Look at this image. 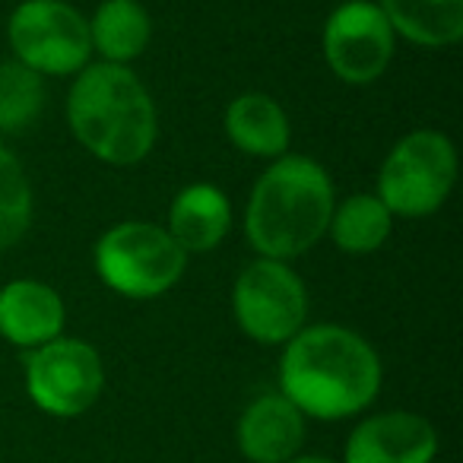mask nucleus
<instances>
[{
	"label": "nucleus",
	"mask_w": 463,
	"mask_h": 463,
	"mask_svg": "<svg viewBox=\"0 0 463 463\" xmlns=\"http://www.w3.org/2000/svg\"><path fill=\"white\" fill-rule=\"evenodd\" d=\"M381 391V359L365 336L336 324L302 327L279 359V393L305 419H349Z\"/></svg>",
	"instance_id": "1"
},
{
	"label": "nucleus",
	"mask_w": 463,
	"mask_h": 463,
	"mask_svg": "<svg viewBox=\"0 0 463 463\" xmlns=\"http://www.w3.org/2000/svg\"><path fill=\"white\" fill-rule=\"evenodd\" d=\"M334 206V184L324 165L308 156H279L248 200V241L260 258H298L327 235Z\"/></svg>",
	"instance_id": "2"
},
{
	"label": "nucleus",
	"mask_w": 463,
	"mask_h": 463,
	"mask_svg": "<svg viewBox=\"0 0 463 463\" xmlns=\"http://www.w3.org/2000/svg\"><path fill=\"white\" fill-rule=\"evenodd\" d=\"M67 124L96 159L134 165L146 159L159 134L146 86L124 64H92L67 96Z\"/></svg>",
	"instance_id": "3"
},
{
	"label": "nucleus",
	"mask_w": 463,
	"mask_h": 463,
	"mask_svg": "<svg viewBox=\"0 0 463 463\" xmlns=\"http://www.w3.org/2000/svg\"><path fill=\"white\" fill-rule=\"evenodd\" d=\"M96 273L111 292L146 302L184 277L187 254L156 222H118L96 241Z\"/></svg>",
	"instance_id": "4"
},
{
	"label": "nucleus",
	"mask_w": 463,
	"mask_h": 463,
	"mask_svg": "<svg viewBox=\"0 0 463 463\" xmlns=\"http://www.w3.org/2000/svg\"><path fill=\"white\" fill-rule=\"evenodd\" d=\"M457 181L454 143L438 130H412L387 153L374 197L391 216H429L448 200Z\"/></svg>",
	"instance_id": "5"
},
{
	"label": "nucleus",
	"mask_w": 463,
	"mask_h": 463,
	"mask_svg": "<svg viewBox=\"0 0 463 463\" xmlns=\"http://www.w3.org/2000/svg\"><path fill=\"white\" fill-rule=\"evenodd\" d=\"M16 61L48 77H67L86 67L92 54L90 20L67 0H23L7 23Z\"/></svg>",
	"instance_id": "6"
},
{
	"label": "nucleus",
	"mask_w": 463,
	"mask_h": 463,
	"mask_svg": "<svg viewBox=\"0 0 463 463\" xmlns=\"http://www.w3.org/2000/svg\"><path fill=\"white\" fill-rule=\"evenodd\" d=\"M235 321L264 346L289 343L308 317V292L286 260L258 258L241 270L232 289Z\"/></svg>",
	"instance_id": "7"
},
{
	"label": "nucleus",
	"mask_w": 463,
	"mask_h": 463,
	"mask_svg": "<svg viewBox=\"0 0 463 463\" xmlns=\"http://www.w3.org/2000/svg\"><path fill=\"white\" fill-rule=\"evenodd\" d=\"M105 391V365L92 343L58 336L26 359V393L42 412L58 419L83 416Z\"/></svg>",
	"instance_id": "8"
},
{
	"label": "nucleus",
	"mask_w": 463,
	"mask_h": 463,
	"mask_svg": "<svg viewBox=\"0 0 463 463\" xmlns=\"http://www.w3.org/2000/svg\"><path fill=\"white\" fill-rule=\"evenodd\" d=\"M324 58L343 83H374L393 61V29L378 4L349 0L336 7L324 26Z\"/></svg>",
	"instance_id": "9"
},
{
	"label": "nucleus",
	"mask_w": 463,
	"mask_h": 463,
	"mask_svg": "<svg viewBox=\"0 0 463 463\" xmlns=\"http://www.w3.org/2000/svg\"><path fill=\"white\" fill-rule=\"evenodd\" d=\"M438 431L419 412L391 410L362 419L343 450V463H431Z\"/></svg>",
	"instance_id": "10"
},
{
	"label": "nucleus",
	"mask_w": 463,
	"mask_h": 463,
	"mask_svg": "<svg viewBox=\"0 0 463 463\" xmlns=\"http://www.w3.org/2000/svg\"><path fill=\"white\" fill-rule=\"evenodd\" d=\"M239 450L251 463H289L305 444V416L283 393H260L239 419Z\"/></svg>",
	"instance_id": "11"
},
{
	"label": "nucleus",
	"mask_w": 463,
	"mask_h": 463,
	"mask_svg": "<svg viewBox=\"0 0 463 463\" xmlns=\"http://www.w3.org/2000/svg\"><path fill=\"white\" fill-rule=\"evenodd\" d=\"M67 311L58 289L39 279H14L0 289V336L14 346L39 349L58 340Z\"/></svg>",
	"instance_id": "12"
},
{
	"label": "nucleus",
	"mask_w": 463,
	"mask_h": 463,
	"mask_svg": "<svg viewBox=\"0 0 463 463\" xmlns=\"http://www.w3.org/2000/svg\"><path fill=\"white\" fill-rule=\"evenodd\" d=\"M232 225V206L219 187L191 184L172 200L168 235L184 254H206L222 245Z\"/></svg>",
	"instance_id": "13"
},
{
	"label": "nucleus",
	"mask_w": 463,
	"mask_h": 463,
	"mask_svg": "<svg viewBox=\"0 0 463 463\" xmlns=\"http://www.w3.org/2000/svg\"><path fill=\"white\" fill-rule=\"evenodd\" d=\"M225 134L241 153L260 156V159L286 156L292 140L283 105L264 92H245V96L232 99V105L225 109Z\"/></svg>",
	"instance_id": "14"
},
{
	"label": "nucleus",
	"mask_w": 463,
	"mask_h": 463,
	"mask_svg": "<svg viewBox=\"0 0 463 463\" xmlns=\"http://www.w3.org/2000/svg\"><path fill=\"white\" fill-rule=\"evenodd\" d=\"M393 35L419 48H450L463 35V0H381Z\"/></svg>",
	"instance_id": "15"
},
{
	"label": "nucleus",
	"mask_w": 463,
	"mask_h": 463,
	"mask_svg": "<svg viewBox=\"0 0 463 463\" xmlns=\"http://www.w3.org/2000/svg\"><path fill=\"white\" fill-rule=\"evenodd\" d=\"M153 39V23L137 0H102L90 20V45L105 64H124L140 58Z\"/></svg>",
	"instance_id": "16"
},
{
	"label": "nucleus",
	"mask_w": 463,
	"mask_h": 463,
	"mask_svg": "<svg viewBox=\"0 0 463 463\" xmlns=\"http://www.w3.org/2000/svg\"><path fill=\"white\" fill-rule=\"evenodd\" d=\"M393 216L374 194H353L334 206L327 232L346 254H374L391 235Z\"/></svg>",
	"instance_id": "17"
},
{
	"label": "nucleus",
	"mask_w": 463,
	"mask_h": 463,
	"mask_svg": "<svg viewBox=\"0 0 463 463\" xmlns=\"http://www.w3.org/2000/svg\"><path fill=\"white\" fill-rule=\"evenodd\" d=\"M45 109V83L20 61L0 64V134H20L33 128Z\"/></svg>",
	"instance_id": "18"
},
{
	"label": "nucleus",
	"mask_w": 463,
	"mask_h": 463,
	"mask_svg": "<svg viewBox=\"0 0 463 463\" xmlns=\"http://www.w3.org/2000/svg\"><path fill=\"white\" fill-rule=\"evenodd\" d=\"M33 222V184L10 149L0 146V251L14 248Z\"/></svg>",
	"instance_id": "19"
},
{
	"label": "nucleus",
	"mask_w": 463,
	"mask_h": 463,
	"mask_svg": "<svg viewBox=\"0 0 463 463\" xmlns=\"http://www.w3.org/2000/svg\"><path fill=\"white\" fill-rule=\"evenodd\" d=\"M289 463H336L334 457H324V454H305V457H292Z\"/></svg>",
	"instance_id": "20"
}]
</instances>
